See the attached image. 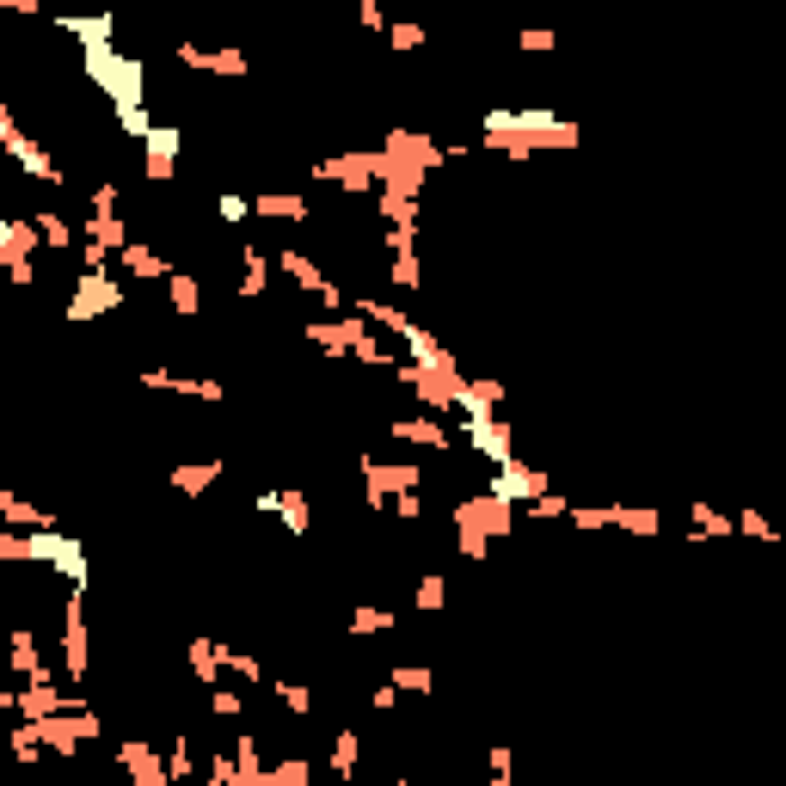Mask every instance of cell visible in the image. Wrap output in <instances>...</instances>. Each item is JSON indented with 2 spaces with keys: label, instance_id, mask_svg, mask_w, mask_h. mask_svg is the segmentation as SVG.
Segmentation results:
<instances>
[{
  "label": "cell",
  "instance_id": "6da1fadb",
  "mask_svg": "<svg viewBox=\"0 0 786 786\" xmlns=\"http://www.w3.org/2000/svg\"><path fill=\"white\" fill-rule=\"evenodd\" d=\"M117 308H123V289H117V276H104V271H80V276H74L68 320H93V313H117Z\"/></svg>",
  "mask_w": 786,
  "mask_h": 786
},
{
  "label": "cell",
  "instance_id": "7a4b0ae2",
  "mask_svg": "<svg viewBox=\"0 0 786 786\" xmlns=\"http://www.w3.org/2000/svg\"><path fill=\"white\" fill-rule=\"evenodd\" d=\"M117 762H123V768H130V786H172V774H167V762H160V755L148 750V744H141V737H130V744H123V750H117Z\"/></svg>",
  "mask_w": 786,
  "mask_h": 786
},
{
  "label": "cell",
  "instance_id": "3957f363",
  "mask_svg": "<svg viewBox=\"0 0 786 786\" xmlns=\"http://www.w3.org/2000/svg\"><path fill=\"white\" fill-rule=\"evenodd\" d=\"M461 430L474 437V448L485 455V461H492V467H504V461H516V448H510V430H504L498 418H467Z\"/></svg>",
  "mask_w": 786,
  "mask_h": 786
},
{
  "label": "cell",
  "instance_id": "277c9868",
  "mask_svg": "<svg viewBox=\"0 0 786 786\" xmlns=\"http://www.w3.org/2000/svg\"><path fill=\"white\" fill-rule=\"evenodd\" d=\"M178 62H185V68H209V74H246V56H239V50H197V43H185Z\"/></svg>",
  "mask_w": 786,
  "mask_h": 786
},
{
  "label": "cell",
  "instance_id": "5b68a950",
  "mask_svg": "<svg viewBox=\"0 0 786 786\" xmlns=\"http://www.w3.org/2000/svg\"><path fill=\"white\" fill-rule=\"evenodd\" d=\"M276 271L289 276L295 289H308V295H320V283H326V276H320V265H313L308 252H295V246H283V252H276Z\"/></svg>",
  "mask_w": 786,
  "mask_h": 786
},
{
  "label": "cell",
  "instance_id": "8992f818",
  "mask_svg": "<svg viewBox=\"0 0 786 786\" xmlns=\"http://www.w3.org/2000/svg\"><path fill=\"white\" fill-rule=\"evenodd\" d=\"M117 258H123V271H136V276H172V265L154 252V246H148V239H130Z\"/></svg>",
  "mask_w": 786,
  "mask_h": 786
},
{
  "label": "cell",
  "instance_id": "52a82bcc",
  "mask_svg": "<svg viewBox=\"0 0 786 786\" xmlns=\"http://www.w3.org/2000/svg\"><path fill=\"white\" fill-rule=\"evenodd\" d=\"M393 437L424 443V448H448V424H437V418H406V424H393Z\"/></svg>",
  "mask_w": 786,
  "mask_h": 786
},
{
  "label": "cell",
  "instance_id": "ba28073f",
  "mask_svg": "<svg viewBox=\"0 0 786 786\" xmlns=\"http://www.w3.org/2000/svg\"><path fill=\"white\" fill-rule=\"evenodd\" d=\"M369 633H393V609H357V620L344 627V639H369Z\"/></svg>",
  "mask_w": 786,
  "mask_h": 786
},
{
  "label": "cell",
  "instance_id": "9c48e42d",
  "mask_svg": "<svg viewBox=\"0 0 786 786\" xmlns=\"http://www.w3.org/2000/svg\"><path fill=\"white\" fill-rule=\"evenodd\" d=\"M215 479H221V461H203V467H172V485H178V492H191V498H197L203 485H215Z\"/></svg>",
  "mask_w": 786,
  "mask_h": 786
},
{
  "label": "cell",
  "instance_id": "30bf717a",
  "mask_svg": "<svg viewBox=\"0 0 786 786\" xmlns=\"http://www.w3.org/2000/svg\"><path fill=\"white\" fill-rule=\"evenodd\" d=\"M167 289H172V308H178V313H197V302H203V289H197V276L172 271V276H167Z\"/></svg>",
  "mask_w": 786,
  "mask_h": 786
},
{
  "label": "cell",
  "instance_id": "8fae6325",
  "mask_svg": "<svg viewBox=\"0 0 786 786\" xmlns=\"http://www.w3.org/2000/svg\"><path fill=\"white\" fill-rule=\"evenodd\" d=\"M308 781H313V768L302 755H295V762H276L271 774H265V786H308Z\"/></svg>",
  "mask_w": 786,
  "mask_h": 786
},
{
  "label": "cell",
  "instance_id": "7c38bea8",
  "mask_svg": "<svg viewBox=\"0 0 786 786\" xmlns=\"http://www.w3.org/2000/svg\"><path fill=\"white\" fill-rule=\"evenodd\" d=\"M252 209H258V215H276V221H283V215H295V221L308 215L302 197H252Z\"/></svg>",
  "mask_w": 786,
  "mask_h": 786
},
{
  "label": "cell",
  "instance_id": "4fadbf2b",
  "mask_svg": "<svg viewBox=\"0 0 786 786\" xmlns=\"http://www.w3.org/2000/svg\"><path fill=\"white\" fill-rule=\"evenodd\" d=\"M357 755H363L357 731H339V737H332V768H339V774H350V768H357Z\"/></svg>",
  "mask_w": 786,
  "mask_h": 786
},
{
  "label": "cell",
  "instance_id": "5bb4252c",
  "mask_svg": "<svg viewBox=\"0 0 786 786\" xmlns=\"http://www.w3.org/2000/svg\"><path fill=\"white\" fill-rule=\"evenodd\" d=\"M276 700H283L289 713H313V694H308V688H295V682H276Z\"/></svg>",
  "mask_w": 786,
  "mask_h": 786
},
{
  "label": "cell",
  "instance_id": "9a60e30c",
  "mask_svg": "<svg viewBox=\"0 0 786 786\" xmlns=\"http://www.w3.org/2000/svg\"><path fill=\"white\" fill-rule=\"evenodd\" d=\"M443 590H448L443 578H424V583H418V609H424V615H430V609H443Z\"/></svg>",
  "mask_w": 786,
  "mask_h": 786
},
{
  "label": "cell",
  "instance_id": "2e32d148",
  "mask_svg": "<svg viewBox=\"0 0 786 786\" xmlns=\"http://www.w3.org/2000/svg\"><path fill=\"white\" fill-rule=\"evenodd\" d=\"M393 688H411V694H430V670H393Z\"/></svg>",
  "mask_w": 786,
  "mask_h": 786
},
{
  "label": "cell",
  "instance_id": "e0dca14e",
  "mask_svg": "<svg viewBox=\"0 0 786 786\" xmlns=\"http://www.w3.org/2000/svg\"><path fill=\"white\" fill-rule=\"evenodd\" d=\"M246 197H221V203H215V215H221V221H228V228H239V221H246Z\"/></svg>",
  "mask_w": 786,
  "mask_h": 786
},
{
  "label": "cell",
  "instance_id": "ac0fdd59",
  "mask_svg": "<svg viewBox=\"0 0 786 786\" xmlns=\"http://www.w3.org/2000/svg\"><path fill=\"white\" fill-rule=\"evenodd\" d=\"M387 43H400V50H418V43H424V25H393V32H387Z\"/></svg>",
  "mask_w": 786,
  "mask_h": 786
},
{
  "label": "cell",
  "instance_id": "d6986e66",
  "mask_svg": "<svg viewBox=\"0 0 786 786\" xmlns=\"http://www.w3.org/2000/svg\"><path fill=\"white\" fill-rule=\"evenodd\" d=\"M209 707H215L221 718H234L239 713V694H234V688H215V694H209Z\"/></svg>",
  "mask_w": 786,
  "mask_h": 786
},
{
  "label": "cell",
  "instance_id": "ffe728a7",
  "mask_svg": "<svg viewBox=\"0 0 786 786\" xmlns=\"http://www.w3.org/2000/svg\"><path fill=\"white\" fill-rule=\"evenodd\" d=\"M393 510L406 516V522H418V516H424V498H418V492H400V498H393Z\"/></svg>",
  "mask_w": 786,
  "mask_h": 786
},
{
  "label": "cell",
  "instance_id": "44dd1931",
  "mask_svg": "<svg viewBox=\"0 0 786 786\" xmlns=\"http://www.w3.org/2000/svg\"><path fill=\"white\" fill-rule=\"evenodd\" d=\"M522 50H553V32H522Z\"/></svg>",
  "mask_w": 786,
  "mask_h": 786
},
{
  "label": "cell",
  "instance_id": "7402d4cb",
  "mask_svg": "<svg viewBox=\"0 0 786 786\" xmlns=\"http://www.w3.org/2000/svg\"><path fill=\"white\" fill-rule=\"evenodd\" d=\"M492 786H510V774H492Z\"/></svg>",
  "mask_w": 786,
  "mask_h": 786
}]
</instances>
